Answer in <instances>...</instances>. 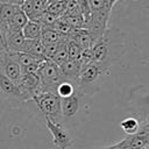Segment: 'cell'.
Here are the masks:
<instances>
[{"mask_svg":"<svg viewBox=\"0 0 149 149\" xmlns=\"http://www.w3.org/2000/svg\"><path fill=\"white\" fill-rule=\"evenodd\" d=\"M66 0H47V3H65Z\"/></svg>","mask_w":149,"mask_h":149,"instance_id":"484cf974","label":"cell"},{"mask_svg":"<svg viewBox=\"0 0 149 149\" xmlns=\"http://www.w3.org/2000/svg\"><path fill=\"white\" fill-rule=\"evenodd\" d=\"M0 43H1L2 45H5V47H6V44H5V41H3V37H2V34H1V30H0Z\"/></svg>","mask_w":149,"mask_h":149,"instance_id":"4316f807","label":"cell"},{"mask_svg":"<svg viewBox=\"0 0 149 149\" xmlns=\"http://www.w3.org/2000/svg\"><path fill=\"white\" fill-rule=\"evenodd\" d=\"M23 52L31 55L35 58L45 61L44 57V45L40 40H26Z\"/></svg>","mask_w":149,"mask_h":149,"instance_id":"4fadbf2b","label":"cell"},{"mask_svg":"<svg viewBox=\"0 0 149 149\" xmlns=\"http://www.w3.org/2000/svg\"><path fill=\"white\" fill-rule=\"evenodd\" d=\"M77 91V87L74 84L70 83V81H66V80H63L56 88V94L62 99V98H68V97H71Z\"/></svg>","mask_w":149,"mask_h":149,"instance_id":"d6986e66","label":"cell"},{"mask_svg":"<svg viewBox=\"0 0 149 149\" xmlns=\"http://www.w3.org/2000/svg\"><path fill=\"white\" fill-rule=\"evenodd\" d=\"M1 2H6V3H10V5H16V6H20L22 0H2Z\"/></svg>","mask_w":149,"mask_h":149,"instance_id":"d4e9b609","label":"cell"},{"mask_svg":"<svg viewBox=\"0 0 149 149\" xmlns=\"http://www.w3.org/2000/svg\"><path fill=\"white\" fill-rule=\"evenodd\" d=\"M108 71L104 70L95 63H90L80 70L77 80V91L81 95H93L100 91L104 77Z\"/></svg>","mask_w":149,"mask_h":149,"instance_id":"7a4b0ae2","label":"cell"},{"mask_svg":"<svg viewBox=\"0 0 149 149\" xmlns=\"http://www.w3.org/2000/svg\"><path fill=\"white\" fill-rule=\"evenodd\" d=\"M61 17L73 29L84 28L85 20H84V16L81 14H63Z\"/></svg>","mask_w":149,"mask_h":149,"instance_id":"ffe728a7","label":"cell"},{"mask_svg":"<svg viewBox=\"0 0 149 149\" xmlns=\"http://www.w3.org/2000/svg\"><path fill=\"white\" fill-rule=\"evenodd\" d=\"M63 40H68L66 37L62 36L61 34H58L56 30H54L52 28H42L41 31V37L40 41L45 45V44H52V43H59Z\"/></svg>","mask_w":149,"mask_h":149,"instance_id":"2e32d148","label":"cell"},{"mask_svg":"<svg viewBox=\"0 0 149 149\" xmlns=\"http://www.w3.org/2000/svg\"><path fill=\"white\" fill-rule=\"evenodd\" d=\"M45 123L51 134L52 143L55 147L59 149H68L72 146V139L69 135L64 123H54L49 120H45Z\"/></svg>","mask_w":149,"mask_h":149,"instance_id":"8992f818","label":"cell"},{"mask_svg":"<svg viewBox=\"0 0 149 149\" xmlns=\"http://www.w3.org/2000/svg\"><path fill=\"white\" fill-rule=\"evenodd\" d=\"M1 1H2V0H0V2H1Z\"/></svg>","mask_w":149,"mask_h":149,"instance_id":"f1b7e54d","label":"cell"},{"mask_svg":"<svg viewBox=\"0 0 149 149\" xmlns=\"http://www.w3.org/2000/svg\"><path fill=\"white\" fill-rule=\"evenodd\" d=\"M54 30H56L58 34H61L62 36H64V37H66V38H70V36H71V34L73 33V28H71L62 17H58L56 21H55V23L52 24V27H51Z\"/></svg>","mask_w":149,"mask_h":149,"instance_id":"44dd1931","label":"cell"},{"mask_svg":"<svg viewBox=\"0 0 149 149\" xmlns=\"http://www.w3.org/2000/svg\"><path fill=\"white\" fill-rule=\"evenodd\" d=\"M0 72L8 77L16 85L23 76V70L21 65L12 57L10 52L5 45L0 43Z\"/></svg>","mask_w":149,"mask_h":149,"instance_id":"5b68a950","label":"cell"},{"mask_svg":"<svg viewBox=\"0 0 149 149\" xmlns=\"http://www.w3.org/2000/svg\"><path fill=\"white\" fill-rule=\"evenodd\" d=\"M81 97L83 95L79 92H76L71 97L61 99V108H62L64 125H65V121H70V120L74 119V116H77V114L80 109Z\"/></svg>","mask_w":149,"mask_h":149,"instance_id":"52a82bcc","label":"cell"},{"mask_svg":"<svg viewBox=\"0 0 149 149\" xmlns=\"http://www.w3.org/2000/svg\"><path fill=\"white\" fill-rule=\"evenodd\" d=\"M0 94L6 99H13L16 101H23L22 94L17 87V85L12 81L8 77H6L2 72H0Z\"/></svg>","mask_w":149,"mask_h":149,"instance_id":"ba28073f","label":"cell"},{"mask_svg":"<svg viewBox=\"0 0 149 149\" xmlns=\"http://www.w3.org/2000/svg\"><path fill=\"white\" fill-rule=\"evenodd\" d=\"M93 63L108 71L126 52V34L118 27H108L91 48Z\"/></svg>","mask_w":149,"mask_h":149,"instance_id":"6da1fadb","label":"cell"},{"mask_svg":"<svg viewBox=\"0 0 149 149\" xmlns=\"http://www.w3.org/2000/svg\"><path fill=\"white\" fill-rule=\"evenodd\" d=\"M45 12L61 17L65 12V3H45Z\"/></svg>","mask_w":149,"mask_h":149,"instance_id":"603a6c76","label":"cell"},{"mask_svg":"<svg viewBox=\"0 0 149 149\" xmlns=\"http://www.w3.org/2000/svg\"><path fill=\"white\" fill-rule=\"evenodd\" d=\"M20 8V6L10 5L6 2H0V30L2 31L7 26L8 21L15 14V12Z\"/></svg>","mask_w":149,"mask_h":149,"instance_id":"5bb4252c","label":"cell"},{"mask_svg":"<svg viewBox=\"0 0 149 149\" xmlns=\"http://www.w3.org/2000/svg\"><path fill=\"white\" fill-rule=\"evenodd\" d=\"M120 126H121V129L125 132V134H127V135H134V134H137V132H139L140 122L135 118L129 116V118L123 119L120 122Z\"/></svg>","mask_w":149,"mask_h":149,"instance_id":"ac0fdd59","label":"cell"},{"mask_svg":"<svg viewBox=\"0 0 149 149\" xmlns=\"http://www.w3.org/2000/svg\"><path fill=\"white\" fill-rule=\"evenodd\" d=\"M37 76L41 80V92H51L56 94L57 86L64 80L59 66L49 59H45L40 64Z\"/></svg>","mask_w":149,"mask_h":149,"instance_id":"277c9868","label":"cell"},{"mask_svg":"<svg viewBox=\"0 0 149 149\" xmlns=\"http://www.w3.org/2000/svg\"><path fill=\"white\" fill-rule=\"evenodd\" d=\"M66 48H68V56H69V59L78 62L79 58H80V56H81L83 49H81L79 45H77V44H76L73 41H71V40H68Z\"/></svg>","mask_w":149,"mask_h":149,"instance_id":"7402d4cb","label":"cell"},{"mask_svg":"<svg viewBox=\"0 0 149 149\" xmlns=\"http://www.w3.org/2000/svg\"><path fill=\"white\" fill-rule=\"evenodd\" d=\"M59 70H61V73H62V77L64 80L66 81H70L74 85H77V80H78V76L80 73V65L76 62V61H71V59H68L65 63H63L61 66H59Z\"/></svg>","mask_w":149,"mask_h":149,"instance_id":"9c48e42d","label":"cell"},{"mask_svg":"<svg viewBox=\"0 0 149 149\" xmlns=\"http://www.w3.org/2000/svg\"><path fill=\"white\" fill-rule=\"evenodd\" d=\"M108 1H109V3H111L112 6H114V3H115L116 1H119V0H108Z\"/></svg>","mask_w":149,"mask_h":149,"instance_id":"83f0119b","label":"cell"},{"mask_svg":"<svg viewBox=\"0 0 149 149\" xmlns=\"http://www.w3.org/2000/svg\"><path fill=\"white\" fill-rule=\"evenodd\" d=\"M42 115L44 120H49L54 123H64L62 108H61V98L51 92H40L31 99Z\"/></svg>","mask_w":149,"mask_h":149,"instance_id":"3957f363","label":"cell"},{"mask_svg":"<svg viewBox=\"0 0 149 149\" xmlns=\"http://www.w3.org/2000/svg\"><path fill=\"white\" fill-rule=\"evenodd\" d=\"M81 15L84 16V20H87L88 16L91 15V10H90V5H88V0H76Z\"/></svg>","mask_w":149,"mask_h":149,"instance_id":"cb8c5ba5","label":"cell"},{"mask_svg":"<svg viewBox=\"0 0 149 149\" xmlns=\"http://www.w3.org/2000/svg\"><path fill=\"white\" fill-rule=\"evenodd\" d=\"M70 40L73 41L77 45H79L83 50H85V49H91V48L93 47V44H94L93 37H92L91 34H90L86 29H84V28H81V29H74L73 33H72L71 36H70Z\"/></svg>","mask_w":149,"mask_h":149,"instance_id":"8fae6325","label":"cell"},{"mask_svg":"<svg viewBox=\"0 0 149 149\" xmlns=\"http://www.w3.org/2000/svg\"><path fill=\"white\" fill-rule=\"evenodd\" d=\"M42 27L38 22L28 20L26 26L22 29V35L26 40H40Z\"/></svg>","mask_w":149,"mask_h":149,"instance_id":"9a60e30c","label":"cell"},{"mask_svg":"<svg viewBox=\"0 0 149 149\" xmlns=\"http://www.w3.org/2000/svg\"><path fill=\"white\" fill-rule=\"evenodd\" d=\"M148 149H149V148H148Z\"/></svg>","mask_w":149,"mask_h":149,"instance_id":"f546056e","label":"cell"},{"mask_svg":"<svg viewBox=\"0 0 149 149\" xmlns=\"http://www.w3.org/2000/svg\"><path fill=\"white\" fill-rule=\"evenodd\" d=\"M88 5L92 15L109 20L113 6L109 3L108 0H88Z\"/></svg>","mask_w":149,"mask_h":149,"instance_id":"30bf717a","label":"cell"},{"mask_svg":"<svg viewBox=\"0 0 149 149\" xmlns=\"http://www.w3.org/2000/svg\"><path fill=\"white\" fill-rule=\"evenodd\" d=\"M5 42H6V48L8 51L23 52L26 38L23 37L22 31H16V33H12V34L7 35L5 38Z\"/></svg>","mask_w":149,"mask_h":149,"instance_id":"7c38bea8","label":"cell"},{"mask_svg":"<svg viewBox=\"0 0 149 149\" xmlns=\"http://www.w3.org/2000/svg\"><path fill=\"white\" fill-rule=\"evenodd\" d=\"M70 40V38H69ZM66 43H68V40H64L59 43L55 55L52 56V58L50 59L52 63H55L56 65L61 66L63 63H65L68 59H69V56H68V48H66Z\"/></svg>","mask_w":149,"mask_h":149,"instance_id":"e0dca14e","label":"cell"}]
</instances>
